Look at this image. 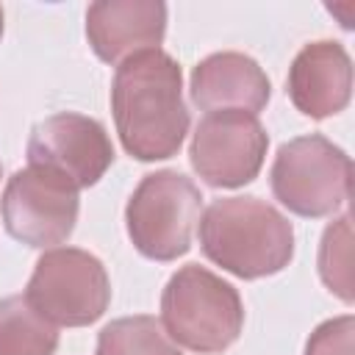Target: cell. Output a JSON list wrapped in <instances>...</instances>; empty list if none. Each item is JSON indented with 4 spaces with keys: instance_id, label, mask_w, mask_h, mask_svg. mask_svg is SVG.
Listing matches in <instances>:
<instances>
[{
    "instance_id": "9",
    "label": "cell",
    "mask_w": 355,
    "mask_h": 355,
    "mask_svg": "<svg viewBox=\"0 0 355 355\" xmlns=\"http://www.w3.org/2000/svg\"><path fill=\"white\" fill-rule=\"evenodd\" d=\"M28 166L47 169L72 189L94 186L114 164V144L105 125L78 111H58L31 128Z\"/></svg>"
},
{
    "instance_id": "14",
    "label": "cell",
    "mask_w": 355,
    "mask_h": 355,
    "mask_svg": "<svg viewBox=\"0 0 355 355\" xmlns=\"http://www.w3.org/2000/svg\"><path fill=\"white\" fill-rule=\"evenodd\" d=\"M94 355H183L161 322L147 313L122 316L97 333Z\"/></svg>"
},
{
    "instance_id": "4",
    "label": "cell",
    "mask_w": 355,
    "mask_h": 355,
    "mask_svg": "<svg viewBox=\"0 0 355 355\" xmlns=\"http://www.w3.org/2000/svg\"><path fill=\"white\" fill-rule=\"evenodd\" d=\"M200 214V186L178 169H158L133 189L125 205V227L144 258L169 263L191 250Z\"/></svg>"
},
{
    "instance_id": "17",
    "label": "cell",
    "mask_w": 355,
    "mask_h": 355,
    "mask_svg": "<svg viewBox=\"0 0 355 355\" xmlns=\"http://www.w3.org/2000/svg\"><path fill=\"white\" fill-rule=\"evenodd\" d=\"M0 39H3V8H0Z\"/></svg>"
},
{
    "instance_id": "16",
    "label": "cell",
    "mask_w": 355,
    "mask_h": 355,
    "mask_svg": "<svg viewBox=\"0 0 355 355\" xmlns=\"http://www.w3.org/2000/svg\"><path fill=\"white\" fill-rule=\"evenodd\" d=\"M305 355H355V319H352V313L322 322L308 336Z\"/></svg>"
},
{
    "instance_id": "10",
    "label": "cell",
    "mask_w": 355,
    "mask_h": 355,
    "mask_svg": "<svg viewBox=\"0 0 355 355\" xmlns=\"http://www.w3.org/2000/svg\"><path fill=\"white\" fill-rule=\"evenodd\" d=\"M166 36L161 0H100L86 8V39L94 55L119 67L125 58L155 50Z\"/></svg>"
},
{
    "instance_id": "11",
    "label": "cell",
    "mask_w": 355,
    "mask_h": 355,
    "mask_svg": "<svg viewBox=\"0 0 355 355\" xmlns=\"http://www.w3.org/2000/svg\"><path fill=\"white\" fill-rule=\"evenodd\" d=\"M286 92L294 108L311 119L341 114L352 97V61L344 44L333 39L305 44L288 67Z\"/></svg>"
},
{
    "instance_id": "15",
    "label": "cell",
    "mask_w": 355,
    "mask_h": 355,
    "mask_svg": "<svg viewBox=\"0 0 355 355\" xmlns=\"http://www.w3.org/2000/svg\"><path fill=\"white\" fill-rule=\"evenodd\" d=\"M319 277L330 294H336L341 302L352 305V216L341 214L333 219L319 241L316 255Z\"/></svg>"
},
{
    "instance_id": "2",
    "label": "cell",
    "mask_w": 355,
    "mask_h": 355,
    "mask_svg": "<svg viewBox=\"0 0 355 355\" xmlns=\"http://www.w3.org/2000/svg\"><path fill=\"white\" fill-rule=\"evenodd\" d=\"M202 255L241 280L283 272L294 258V227L272 202L244 194L214 200L197 222Z\"/></svg>"
},
{
    "instance_id": "8",
    "label": "cell",
    "mask_w": 355,
    "mask_h": 355,
    "mask_svg": "<svg viewBox=\"0 0 355 355\" xmlns=\"http://www.w3.org/2000/svg\"><path fill=\"white\" fill-rule=\"evenodd\" d=\"M269 150V133L258 114L211 111L189 144V161L197 178L214 189H239L258 178Z\"/></svg>"
},
{
    "instance_id": "1",
    "label": "cell",
    "mask_w": 355,
    "mask_h": 355,
    "mask_svg": "<svg viewBox=\"0 0 355 355\" xmlns=\"http://www.w3.org/2000/svg\"><path fill=\"white\" fill-rule=\"evenodd\" d=\"M111 114L125 153L136 161L178 155L189 133L180 64L161 47L125 58L111 80Z\"/></svg>"
},
{
    "instance_id": "13",
    "label": "cell",
    "mask_w": 355,
    "mask_h": 355,
    "mask_svg": "<svg viewBox=\"0 0 355 355\" xmlns=\"http://www.w3.org/2000/svg\"><path fill=\"white\" fill-rule=\"evenodd\" d=\"M58 327L50 324L25 294L0 300V355H53Z\"/></svg>"
},
{
    "instance_id": "6",
    "label": "cell",
    "mask_w": 355,
    "mask_h": 355,
    "mask_svg": "<svg viewBox=\"0 0 355 355\" xmlns=\"http://www.w3.org/2000/svg\"><path fill=\"white\" fill-rule=\"evenodd\" d=\"M25 300L55 327H86L108 311L111 280L97 255L80 247H53L39 255Z\"/></svg>"
},
{
    "instance_id": "5",
    "label": "cell",
    "mask_w": 355,
    "mask_h": 355,
    "mask_svg": "<svg viewBox=\"0 0 355 355\" xmlns=\"http://www.w3.org/2000/svg\"><path fill=\"white\" fill-rule=\"evenodd\" d=\"M269 186L275 200L297 216H333L349 200L352 161L322 133L297 136L277 147Z\"/></svg>"
},
{
    "instance_id": "12",
    "label": "cell",
    "mask_w": 355,
    "mask_h": 355,
    "mask_svg": "<svg viewBox=\"0 0 355 355\" xmlns=\"http://www.w3.org/2000/svg\"><path fill=\"white\" fill-rule=\"evenodd\" d=\"M191 103L200 111H247L258 114L272 97V83L261 64L244 53L222 50L205 55L189 78Z\"/></svg>"
},
{
    "instance_id": "7",
    "label": "cell",
    "mask_w": 355,
    "mask_h": 355,
    "mask_svg": "<svg viewBox=\"0 0 355 355\" xmlns=\"http://www.w3.org/2000/svg\"><path fill=\"white\" fill-rule=\"evenodd\" d=\"M78 194V189L47 169H17L6 180L0 197L3 227L25 247L53 250L55 244H64L75 230L80 211Z\"/></svg>"
},
{
    "instance_id": "18",
    "label": "cell",
    "mask_w": 355,
    "mask_h": 355,
    "mask_svg": "<svg viewBox=\"0 0 355 355\" xmlns=\"http://www.w3.org/2000/svg\"><path fill=\"white\" fill-rule=\"evenodd\" d=\"M0 172H3V169H0Z\"/></svg>"
},
{
    "instance_id": "3",
    "label": "cell",
    "mask_w": 355,
    "mask_h": 355,
    "mask_svg": "<svg viewBox=\"0 0 355 355\" xmlns=\"http://www.w3.org/2000/svg\"><path fill=\"white\" fill-rule=\"evenodd\" d=\"M161 327L191 352H225L244 327L239 291L200 263L180 266L161 291Z\"/></svg>"
}]
</instances>
